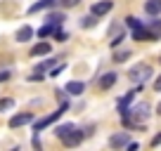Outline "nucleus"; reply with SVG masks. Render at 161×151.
Returning <instances> with one entry per match:
<instances>
[{"mask_svg": "<svg viewBox=\"0 0 161 151\" xmlns=\"http://www.w3.org/2000/svg\"><path fill=\"white\" fill-rule=\"evenodd\" d=\"M66 109H69V104H62L59 109L55 111V113H50V116L40 118V121H36V123H33V132H43V130H45L47 125H52V123H57V121H59V118H62V113H64Z\"/></svg>", "mask_w": 161, "mask_h": 151, "instance_id": "f257e3e1", "label": "nucleus"}, {"mask_svg": "<svg viewBox=\"0 0 161 151\" xmlns=\"http://www.w3.org/2000/svg\"><path fill=\"white\" fill-rule=\"evenodd\" d=\"M149 76H152V66H149V64H135L130 71H128V78H130L133 83H137V85H140V83H145Z\"/></svg>", "mask_w": 161, "mask_h": 151, "instance_id": "f03ea898", "label": "nucleus"}, {"mask_svg": "<svg viewBox=\"0 0 161 151\" xmlns=\"http://www.w3.org/2000/svg\"><path fill=\"white\" fill-rule=\"evenodd\" d=\"M52 66H55V57H50V59H45V61H40V64L36 66V71L29 76V81H36V83L43 81V78H45V71L52 69Z\"/></svg>", "mask_w": 161, "mask_h": 151, "instance_id": "7ed1b4c3", "label": "nucleus"}, {"mask_svg": "<svg viewBox=\"0 0 161 151\" xmlns=\"http://www.w3.org/2000/svg\"><path fill=\"white\" fill-rule=\"evenodd\" d=\"M36 121V113L26 111V113H17V116L10 118V128H21V125H29V123Z\"/></svg>", "mask_w": 161, "mask_h": 151, "instance_id": "20e7f679", "label": "nucleus"}, {"mask_svg": "<svg viewBox=\"0 0 161 151\" xmlns=\"http://www.w3.org/2000/svg\"><path fill=\"white\" fill-rule=\"evenodd\" d=\"M111 7H114L111 0H100V3H95V5L90 7V12L95 17H104V14H109V12H111Z\"/></svg>", "mask_w": 161, "mask_h": 151, "instance_id": "39448f33", "label": "nucleus"}, {"mask_svg": "<svg viewBox=\"0 0 161 151\" xmlns=\"http://www.w3.org/2000/svg\"><path fill=\"white\" fill-rule=\"evenodd\" d=\"M135 95H137V92L133 90V92H128V95H123V97L119 99V104H116V106H119V113H121V116H123V113L130 109V104L135 102Z\"/></svg>", "mask_w": 161, "mask_h": 151, "instance_id": "423d86ee", "label": "nucleus"}, {"mask_svg": "<svg viewBox=\"0 0 161 151\" xmlns=\"http://www.w3.org/2000/svg\"><path fill=\"white\" fill-rule=\"evenodd\" d=\"M128 142H130L128 132H116L114 137H109V146H114V149H121V146H126Z\"/></svg>", "mask_w": 161, "mask_h": 151, "instance_id": "0eeeda50", "label": "nucleus"}, {"mask_svg": "<svg viewBox=\"0 0 161 151\" xmlns=\"http://www.w3.org/2000/svg\"><path fill=\"white\" fill-rule=\"evenodd\" d=\"M62 142H64V146H78L80 142H83V132L71 130L69 135H64V137H62Z\"/></svg>", "mask_w": 161, "mask_h": 151, "instance_id": "6e6552de", "label": "nucleus"}, {"mask_svg": "<svg viewBox=\"0 0 161 151\" xmlns=\"http://www.w3.org/2000/svg\"><path fill=\"white\" fill-rule=\"evenodd\" d=\"M64 90L69 92L71 97H78V95H83V90H86V83H80V81H69Z\"/></svg>", "mask_w": 161, "mask_h": 151, "instance_id": "1a4fd4ad", "label": "nucleus"}, {"mask_svg": "<svg viewBox=\"0 0 161 151\" xmlns=\"http://www.w3.org/2000/svg\"><path fill=\"white\" fill-rule=\"evenodd\" d=\"M50 52H52L50 43H38V45L31 47V57H43V55H50Z\"/></svg>", "mask_w": 161, "mask_h": 151, "instance_id": "9d476101", "label": "nucleus"}, {"mask_svg": "<svg viewBox=\"0 0 161 151\" xmlns=\"http://www.w3.org/2000/svg\"><path fill=\"white\" fill-rule=\"evenodd\" d=\"M133 38H135V40H154L152 33H149V29H147L145 24L137 26V29H133Z\"/></svg>", "mask_w": 161, "mask_h": 151, "instance_id": "9b49d317", "label": "nucleus"}, {"mask_svg": "<svg viewBox=\"0 0 161 151\" xmlns=\"http://www.w3.org/2000/svg\"><path fill=\"white\" fill-rule=\"evenodd\" d=\"M145 12L152 14V17L161 14V0H147V3H145Z\"/></svg>", "mask_w": 161, "mask_h": 151, "instance_id": "f8f14e48", "label": "nucleus"}, {"mask_svg": "<svg viewBox=\"0 0 161 151\" xmlns=\"http://www.w3.org/2000/svg\"><path fill=\"white\" fill-rule=\"evenodd\" d=\"M57 0H38V3H33V5L29 7V14H33V12H40V10H47V7H52Z\"/></svg>", "mask_w": 161, "mask_h": 151, "instance_id": "ddd939ff", "label": "nucleus"}, {"mask_svg": "<svg viewBox=\"0 0 161 151\" xmlns=\"http://www.w3.org/2000/svg\"><path fill=\"white\" fill-rule=\"evenodd\" d=\"M33 38V29L31 26H21L19 31H17V40L19 43H26V40H31Z\"/></svg>", "mask_w": 161, "mask_h": 151, "instance_id": "4468645a", "label": "nucleus"}, {"mask_svg": "<svg viewBox=\"0 0 161 151\" xmlns=\"http://www.w3.org/2000/svg\"><path fill=\"white\" fill-rule=\"evenodd\" d=\"M57 29H59V26H55V24H50V21H47L45 26H40V29L36 31V35H38V38H47V35H52Z\"/></svg>", "mask_w": 161, "mask_h": 151, "instance_id": "2eb2a0df", "label": "nucleus"}, {"mask_svg": "<svg viewBox=\"0 0 161 151\" xmlns=\"http://www.w3.org/2000/svg\"><path fill=\"white\" fill-rule=\"evenodd\" d=\"M114 83H116V73H104L100 78V87H102V90H109Z\"/></svg>", "mask_w": 161, "mask_h": 151, "instance_id": "dca6fc26", "label": "nucleus"}, {"mask_svg": "<svg viewBox=\"0 0 161 151\" xmlns=\"http://www.w3.org/2000/svg\"><path fill=\"white\" fill-rule=\"evenodd\" d=\"M147 29H149V33H152V38H154V40H159V38H161V21H159V19H154Z\"/></svg>", "mask_w": 161, "mask_h": 151, "instance_id": "f3484780", "label": "nucleus"}, {"mask_svg": "<svg viewBox=\"0 0 161 151\" xmlns=\"http://www.w3.org/2000/svg\"><path fill=\"white\" fill-rule=\"evenodd\" d=\"M71 130H76L74 123H64V125H59V128L55 130V135H57V137H64V135H69Z\"/></svg>", "mask_w": 161, "mask_h": 151, "instance_id": "a211bd4d", "label": "nucleus"}, {"mask_svg": "<svg viewBox=\"0 0 161 151\" xmlns=\"http://www.w3.org/2000/svg\"><path fill=\"white\" fill-rule=\"evenodd\" d=\"M47 21H50V24H55V26H62L64 14H62V12H50V14H47Z\"/></svg>", "mask_w": 161, "mask_h": 151, "instance_id": "6ab92c4d", "label": "nucleus"}, {"mask_svg": "<svg viewBox=\"0 0 161 151\" xmlns=\"http://www.w3.org/2000/svg\"><path fill=\"white\" fill-rule=\"evenodd\" d=\"M97 19H100V17H95V14L90 12V14H88L86 19L80 21V26H83V29H90V26H95V24H97Z\"/></svg>", "mask_w": 161, "mask_h": 151, "instance_id": "aec40b11", "label": "nucleus"}, {"mask_svg": "<svg viewBox=\"0 0 161 151\" xmlns=\"http://www.w3.org/2000/svg\"><path fill=\"white\" fill-rule=\"evenodd\" d=\"M128 57H130V50H121V52H116V55H114V61H116V64H123Z\"/></svg>", "mask_w": 161, "mask_h": 151, "instance_id": "412c9836", "label": "nucleus"}, {"mask_svg": "<svg viewBox=\"0 0 161 151\" xmlns=\"http://www.w3.org/2000/svg\"><path fill=\"white\" fill-rule=\"evenodd\" d=\"M126 26H130V29H137V26H142V21L137 19V17H126Z\"/></svg>", "mask_w": 161, "mask_h": 151, "instance_id": "4be33fe9", "label": "nucleus"}, {"mask_svg": "<svg viewBox=\"0 0 161 151\" xmlns=\"http://www.w3.org/2000/svg\"><path fill=\"white\" fill-rule=\"evenodd\" d=\"M14 106V99H0V111H7Z\"/></svg>", "mask_w": 161, "mask_h": 151, "instance_id": "5701e85b", "label": "nucleus"}, {"mask_svg": "<svg viewBox=\"0 0 161 151\" xmlns=\"http://www.w3.org/2000/svg\"><path fill=\"white\" fill-rule=\"evenodd\" d=\"M52 35H55V40H57V43H64V40H66V33H64V31H59V29H57Z\"/></svg>", "mask_w": 161, "mask_h": 151, "instance_id": "b1692460", "label": "nucleus"}, {"mask_svg": "<svg viewBox=\"0 0 161 151\" xmlns=\"http://www.w3.org/2000/svg\"><path fill=\"white\" fill-rule=\"evenodd\" d=\"M123 38H126V35H123V33H119V35L114 38V40H111V47H119L121 43H123Z\"/></svg>", "mask_w": 161, "mask_h": 151, "instance_id": "393cba45", "label": "nucleus"}, {"mask_svg": "<svg viewBox=\"0 0 161 151\" xmlns=\"http://www.w3.org/2000/svg\"><path fill=\"white\" fill-rule=\"evenodd\" d=\"M78 3H80V0H62V5H64V7H76Z\"/></svg>", "mask_w": 161, "mask_h": 151, "instance_id": "a878e982", "label": "nucleus"}, {"mask_svg": "<svg viewBox=\"0 0 161 151\" xmlns=\"http://www.w3.org/2000/svg\"><path fill=\"white\" fill-rule=\"evenodd\" d=\"M10 78V71H0V83H5Z\"/></svg>", "mask_w": 161, "mask_h": 151, "instance_id": "bb28decb", "label": "nucleus"}, {"mask_svg": "<svg viewBox=\"0 0 161 151\" xmlns=\"http://www.w3.org/2000/svg\"><path fill=\"white\" fill-rule=\"evenodd\" d=\"M154 90L161 92V76H156V81H154Z\"/></svg>", "mask_w": 161, "mask_h": 151, "instance_id": "cd10ccee", "label": "nucleus"}, {"mask_svg": "<svg viewBox=\"0 0 161 151\" xmlns=\"http://www.w3.org/2000/svg\"><path fill=\"white\" fill-rule=\"evenodd\" d=\"M159 144H161V132L154 137V139H152V146H159Z\"/></svg>", "mask_w": 161, "mask_h": 151, "instance_id": "c85d7f7f", "label": "nucleus"}, {"mask_svg": "<svg viewBox=\"0 0 161 151\" xmlns=\"http://www.w3.org/2000/svg\"><path fill=\"white\" fill-rule=\"evenodd\" d=\"M156 113H159V116H161V104H159V106H156Z\"/></svg>", "mask_w": 161, "mask_h": 151, "instance_id": "c756f323", "label": "nucleus"}, {"mask_svg": "<svg viewBox=\"0 0 161 151\" xmlns=\"http://www.w3.org/2000/svg\"><path fill=\"white\" fill-rule=\"evenodd\" d=\"M159 61H161V59H159Z\"/></svg>", "mask_w": 161, "mask_h": 151, "instance_id": "7c9ffc66", "label": "nucleus"}]
</instances>
